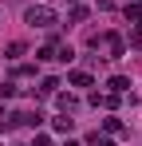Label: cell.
I'll return each instance as SVG.
<instances>
[{"mask_svg":"<svg viewBox=\"0 0 142 146\" xmlns=\"http://www.w3.org/2000/svg\"><path fill=\"white\" fill-rule=\"evenodd\" d=\"M103 59H118L122 51H126V44H122V36L118 32H91V40H87Z\"/></svg>","mask_w":142,"mask_h":146,"instance_id":"obj_1","label":"cell"},{"mask_svg":"<svg viewBox=\"0 0 142 146\" xmlns=\"http://www.w3.org/2000/svg\"><path fill=\"white\" fill-rule=\"evenodd\" d=\"M24 20H28L32 28H55V24H59V16H55L47 4H32V8L24 12Z\"/></svg>","mask_w":142,"mask_h":146,"instance_id":"obj_2","label":"cell"},{"mask_svg":"<svg viewBox=\"0 0 142 146\" xmlns=\"http://www.w3.org/2000/svg\"><path fill=\"white\" fill-rule=\"evenodd\" d=\"M40 122H44V111H40V107H36V111H16V126H32V130H36Z\"/></svg>","mask_w":142,"mask_h":146,"instance_id":"obj_3","label":"cell"},{"mask_svg":"<svg viewBox=\"0 0 142 146\" xmlns=\"http://www.w3.org/2000/svg\"><path fill=\"white\" fill-rule=\"evenodd\" d=\"M55 91H59V79L47 75V79H40V87H36V99H51Z\"/></svg>","mask_w":142,"mask_h":146,"instance_id":"obj_4","label":"cell"},{"mask_svg":"<svg viewBox=\"0 0 142 146\" xmlns=\"http://www.w3.org/2000/svg\"><path fill=\"white\" fill-rule=\"evenodd\" d=\"M91 107H103V111H115V107H118V95H111V91H107V95H99V91H95V95H91Z\"/></svg>","mask_w":142,"mask_h":146,"instance_id":"obj_5","label":"cell"},{"mask_svg":"<svg viewBox=\"0 0 142 146\" xmlns=\"http://www.w3.org/2000/svg\"><path fill=\"white\" fill-rule=\"evenodd\" d=\"M107 87H111V95H126V91H130V79H126V75H111Z\"/></svg>","mask_w":142,"mask_h":146,"instance_id":"obj_6","label":"cell"},{"mask_svg":"<svg viewBox=\"0 0 142 146\" xmlns=\"http://www.w3.org/2000/svg\"><path fill=\"white\" fill-rule=\"evenodd\" d=\"M55 103H59V111H63V115H71V111H79V99L71 95V91H67V95H59V91H55Z\"/></svg>","mask_w":142,"mask_h":146,"instance_id":"obj_7","label":"cell"},{"mask_svg":"<svg viewBox=\"0 0 142 146\" xmlns=\"http://www.w3.org/2000/svg\"><path fill=\"white\" fill-rule=\"evenodd\" d=\"M67 83H71V87H95V79H91L87 71H71V75H67Z\"/></svg>","mask_w":142,"mask_h":146,"instance_id":"obj_8","label":"cell"},{"mask_svg":"<svg viewBox=\"0 0 142 146\" xmlns=\"http://www.w3.org/2000/svg\"><path fill=\"white\" fill-rule=\"evenodd\" d=\"M122 16H126V20H130V28H134V24L142 20V4H126V8H122Z\"/></svg>","mask_w":142,"mask_h":146,"instance_id":"obj_9","label":"cell"},{"mask_svg":"<svg viewBox=\"0 0 142 146\" xmlns=\"http://www.w3.org/2000/svg\"><path fill=\"white\" fill-rule=\"evenodd\" d=\"M71 126H75V119H67V115H59V119H51V130H59V134H67Z\"/></svg>","mask_w":142,"mask_h":146,"instance_id":"obj_10","label":"cell"},{"mask_svg":"<svg viewBox=\"0 0 142 146\" xmlns=\"http://www.w3.org/2000/svg\"><path fill=\"white\" fill-rule=\"evenodd\" d=\"M103 130H107V134H126L122 119H103Z\"/></svg>","mask_w":142,"mask_h":146,"instance_id":"obj_11","label":"cell"},{"mask_svg":"<svg viewBox=\"0 0 142 146\" xmlns=\"http://www.w3.org/2000/svg\"><path fill=\"white\" fill-rule=\"evenodd\" d=\"M83 20H87V8H83V4H75V8L67 12V24H83Z\"/></svg>","mask_w":142,"mask_h":146,"instance_id":"obj_12","label":"cell"},{"mask_svg":"<svg viewBox=\"0 0 142 146\" xmlns=\"http://www.w3.org/2000/svg\"><path fill=\"white\" fill-rule=\"evenodd\" d=\"M24 51H28V48H24V44H20V40H12V44H8V59H20V55H24Z\"/></svg>","mask_w":142,"mask_h":146,"instance_id":"obj_13","label":"cell"},{"mask_svg":"<svg viewBox=\"0 0 142 146\" xmlns=\"http://www.w3.org/2000/svg\"><path fill=\"white\" fill-rule=\"evenodd\" d=\"M87 142H91V146H115V142H111V134H99V130H95Z\"/></svg>","mask_w":142,"mask_h":146,"instance_id":"obj_14","label":"cell"},{"mask_svg":"<svg viewBox=\"0 0 142 146\" xmlns=\"http://www.w3.org/2000/svg\"><path fill=\"white\" fill-rule=\"evenodd\" d=\"M130 48H138V51H142V24L130 28Z\"/></svg>","mask_w":142,"mask_h":146,"instance_id":"obj_15","label":"cell"},{"mask_svg":"<svg viewBox=\"0 0 142 146\" xmlns=\"http://www.w3.org/2000/svg\"><path fill=\"white\" fill-rule=\"evenodd\" d=\"M12 95H16V83L4 79V83H0V99H12Z\"/></svg>","mask_w":142,"mask_h":146,"instance_id":"obj_16","label":"cell"},{"mask_svg":"<svg viewBox=\"0 0 142 146\" xmlns=\"http://www.w3.org/2000/svg\"><path fill=\"white\" fill-rule=\"evenodd\" d=\"M32 146H51V138H47V134H36V138H32Z\"/></svg>","mask_w":142,"mask_h":146,"instance_id":"obj_17","label":"cell"},{"mask_svg":"<svg viewBox=\"0 0 142 146\" xmlns=\"http://www.w3.org/2000/svg\"><path fill=\"white\" fill-rule=\"evenodd\" d=\"M63 146H83V142H75V138H67V142H63Z\"/></svg>","mask_w":142,"mask_h":146,"instance_id":"obj_18","label":"cell"},{"mask_svg":"<svg viewBox=\"0 0 142 146\" xmlns=\"http://www.w3.org/2000/svg\"><path fill=\"white\" fill-rule=\"evenodd\" d=\"M71 4H79V0H71Z\"/></svg>","mask_w":142,"mask_h":146,"instance_id":"obj_19","label":"cell"},{"mask_svg":"<svg viewBox=\"0 0 142 146\" xmlns=\"http://www.w3.org/2000/svg\"><path fill=\"white\" fill-rule=\"evenodd\" d=\"M138 24H142V20H138Z\"/></svg>","mask_w":142,"mask_h":146,"instance_id":"obj_20","label":"cell"}]
</instances>
